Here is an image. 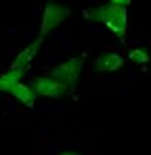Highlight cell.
I'll return each instance as SVG.
<instances>
[{
  "label": "cell",
  "instance_id": "cell-1",
  "mask_svg": "<svg viewBox=\"0 0 151 155\" xmlns=\"http://www.w3.org/2000/svg\"><path fill=\"white\" fill-rule=\"evenodd\" d=\"M85 17H89L93 21H99L104 23L108 29H112L116 35H120L124 39L126 35V25H128V17H126V6L122 4H106L99 8H93V11L85 12Z\"/></svg>",
  "mask_w": 151,
  "mask_h": 155
},
{
  "label": "cell",
  "instance_id": "cell-2",
  "mask_svg": "<svg viewBox=\"0 0 151 155\" xmlns=\"http://www.w3.org/2000/svg\"><path fill=\"white\" fill-rule=\"evenodd\" d=\"M0 89L2 91H6V93H11V95H15L21 104H25V106H33L35 101V93L33 89H31V85L27 87V85L21 83V77L17 74V72L8 71L6 74H2V79H0Z\"/></svg>",
  "mask_w": 151,
  "mask_h": 155
},
{
  "label": "cell",
  "instance_id": "cell-3",
  "mask_svg": "<svg viewBox=\"0 0 151 155\" xmlns=\"http://www.w3.org/2000/svg\"><path fill=\"white\" fill-rule=\"evenodd\" d=\"M31 89L42 97H62L70 87L50 74V77H33L31 79Z\"/></svg>",
  "mask_w": 151,
  "mask_h": 155
},
{
  "label": "cell",
  "instance_id": "cell-4",
  "mask_svg": "<svg viewBox=\"0 0 151 155\" xmlns=\"http://www.w3.org/2000/svg\"><path fill=\"white\" fill-rule=\"evenodd\" d=\"M81 71H83V58H70L66 62H62L60 66H56L54 71L50 72L54 79H58L62 83H66L70 87V91L77 87V81L81 77Z\"/></svg>",
  "mask_w": 151,
  "mask_h": 155
},
{
  "label": "cell",
  "instance_id": "cell-5",
  "mask_svg": "<svg viewBox=\"0 0 151 155\" xmlns=\"http://www.w3.org/2000/svg\"><path fill=\"white\" fill-rule=\"evenodd\" d=\"M69 15V11L64 8V6H60V4H54V2H48L46 8H44V15H42V27H39V37L44 39L46 33L50 31H54L56 27H58L62 21H64V17Z\"/></svg>",
  "mask_w": 151,
  "mask_h": 155
},
{
  "label": "cell",
  "instance_id": "cell-6",
  "mask_svg": "<svg viewBox=\"0 0 151 155\" xmlns=\"http://www.w3.org/2000/svg\"><path fill=\"white\" fill-rule=\"evenodd\" d=\"M39 46H42V37H37L33 44H29L27 48L21 50V54L17 56V58L12 60L11 64V71L17 72L19 77H23L25 72L29 71V66H31V60H33V56L37 54V50H39Z\"/></svg>",
  "mask_w": 151,
  "mask_h": 155
},
{
  "label": "cell",
  "instance_id": "cell-7",
  "mask_svg": "<svg viewBox=\"0 0 151 155\" xmlns=\"http://www.w3.org/2000/svg\"><path fill=\"white\" fill-rule=\"evenodd\" d=\"M122 62H124V56L112 52V54H106V56H102V58H97L95 66H97L99 72H114V71H118V68L122 66Z\"/></svg>",
  "mask_w": 151,
  "mask_h": 155
},
{
  "label": "cell",
  "instance_id": "cell-8",
  "mask_svg": "<svg viewBox=\"0 0 151 155\" xmlns=\"http://www.w3.org/2000/svg\"><path fill=\"white\" fill-rule=\"evenodd\" d=\"M128 56H130V60H137V62H143V64H145V62L149 60V56H147V54H145L143 50H133V52H130Z\"/></svg>",
  "mask_w": 151,
  "mask_h": 155
},
{
  "label": "cell",
  "instance_id": "cell-9",
  "mask_svg": "<svg viewBox=\"0 0 151 155\" xmlns=\"http://www.w3.org/2000/svg\"><path fill=\"white\" fill-rule=\"evenodd\" d=\"M110 2H114V4H122V6L130 4V0H110Z\"/></svg>",
  "mask_w": 151,
  "mask_h": 155
},
{
  "label": "cell",
  "instance_id": "cell-10",
  "mask_svg": "<svg viewBox=\"0 0 151 155\" xmlns=\"http://www.w3.org/2000/svg\"><path fill=\"white\" fill-rule=\"evenodd\" d=\"M62 155H79V153H62Z\"/></svg>",
  "mask_w": 151,
  "mask_h": 155
}]
</instances>
